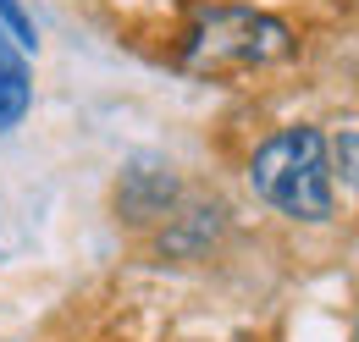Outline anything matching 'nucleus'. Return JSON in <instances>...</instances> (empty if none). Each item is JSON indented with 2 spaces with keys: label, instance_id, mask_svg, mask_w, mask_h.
Here are the masks:
<instances>
[{
  "label": "nucleus",
  "instance_id": "3",
  "mask_svg": "<svg viewBox=\"0 0 359 342\" xmlns=\"http://www.w3.org/2000/svg\"><path fill=\"white\" fill-rule=\"evenodd\" d=\"M34 105V83H28V61L22 50L0 34V128H17Z\"/></svg>",
  "mask_w": 359,
  "mask_h": 342
},
{
  "label": "nucleus",
  "instance_id": "4",
  "mask_svg": "<svg viewBox=\"0 0 359 342\" xmlns=\"http://www.w3.org/2000/svg\"><path fill=\"white\" fill-rule=\"evenodd\" d=\"M0 22L11 28V44H17V50H34V44H39V34H34V17H28L17 0H0Z\"/></svg>",
  "mask_w": 359,
  "mask_h": 342
},
{
  "label": "nucleus",
  "instance_id": "2",
  "mask_svg": "<svg viewBox=\"0 0 359 342\" xmlns=\"http://www.w3.org/2000/svg\"><path fill=\"white\" fill-rule=\"evenodd\" d=\"M293 55V34L287 22H276L266 11H243V6H216V11H199L194 17V34H188V72H249V67H271Z\"/></svg>",
  "mask_w": 359,
  "mask_h": 342
},
{
  "label": "nucleus",
  "instance_id": "1",
  "mask_svg": "<svg viewBox=\"0 0 359 342\" xmlns=\"http://www.w3.org/2000/svg\"><path fill=\"white\" fill-rule=\"evenodd\" d=\"M249 182L282 215H299V221H326L332 215V160H326V138L315 128L276 132L255 155Z\"/></svg>",
  "mask_w": 359,
  "mask_h": 342
},
{
  "label": "nucleus",
  "instance_id": "5",
  "mask_svg": "<svg viewBox=\"0 0 359 342\" xmlns=\"http://www.w3.org/2000/svg\"><path fill=\"white\" fill-rule=\"evenodd\" d=\"M332 155H337V171H343V182H348V188H359V128H354V132H343Z\"/></svg>",
  "mask_w": 359,
  "mask_h": 342
}]
</instances>
